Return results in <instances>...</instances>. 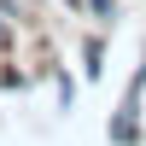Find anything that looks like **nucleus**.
<instances>
[{
	"mask_svg": "<svg viewBox=\"0 0 146 146\" xmlns=\"http://www.w3.org/2000/svg\"><path fill=\"white\" fill-rule=\"evenodd\" d=\"M94 12H100V18H117V6H111V0H94Z\"/></svg>",
	"mask_w": 146,
	"mask_h": 146,
	"instance_id": "obj_1",
	"label": "nucleus"
}]
</instances>
